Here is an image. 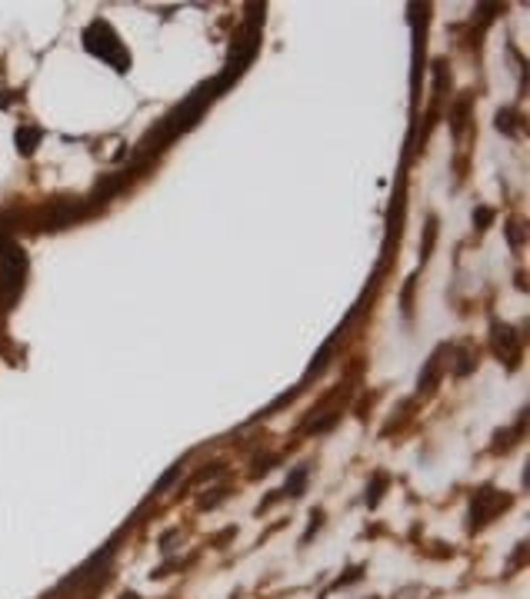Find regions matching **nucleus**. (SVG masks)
<instances>
[{
	"label": "nucleus",
	"instance_id": "12",
	"mask_svg": "<svg viewBox=\"0 0 530 599\" xmlns=\"http://www.w3.org/2000/svg\"><path fill=\"white\" fill-rule=\"evenodd\" d=\"M121 599H137V596H134V593H123V596H121Z\"/></svg>",
	"mask_w": 530,
	"mask_h": 599
},
{
	"label": "nucleus",
	"instance_id": "5",
	"mask_svg": "<svg viewBox=\"0 0 530 599\" xmlns=\"http://www.w3.org/2000/svg\"><path fill=\"white\" fill-rule=\"evenodd\" d=\"M40 130H37V127H20V130H17V150H20V153H24V157H27V153H33V150H37V143H40Z\"/></svg>",
	"mask_w": 530,
	"mask_h": 599
},
{
	"label": "nucleus",
	"instance_id": "4",
	"mask_svg": "<svg viewBox=\"0 0 530 599\" xmlns=\"http://www.w3.org/2000/svg\"><path fill=\"white\" fill-rule=\"evenodd\" d=\"M490 346H494V353H497L503 363H514L517 359V350H520V340H517V333L510 327H503V323H494V333H490Z\"/></svg>",
	"mask_w": 530,
	"mask_h": 599
},
{
	"label": "nucleus",
	"instance_id": "9",
	"mask_svg": "<svg viewBox=\"0 0 530 599\" xmlns=\"http://www.w3.org/2000/svg\"><path fill=\"white\" fill-rule=\"evenodd\" d=\"M384 483H387V476H377V483H370V493H367V503H370V506H377L380 503V490H384Z\"/></svg>",
	"mask_w": 530,
	"mask_h": 599
},
{
	"label": "nucleus",
	"instance_id": "7",
	"mask_svg": "<svg viewBox=\"0 0 530 599\" xmlns=\"http://www.w3.org/2000/svg\"><path fill=\"white\" fill-rule=\"evenodd\" d=\"M437 370H440V359L434 357L430 359V370H424V376H421V393L434 389V383H437Z\"/></svg>",
	"mask_w": 530,
	"mask_h": 599
},
{
	"label": "nucleus",
	"instance_id": "2",
	"mask_svg": "<svg viewBox=\"0 0 530 599\" xmlns=\"http://www.w3.org/2000/svg\"><path fill=\"white\" fill-rule=\"evenodd\" d=\"M27 280V254L17 247L14 240L0 237V303L10 306Z\"/></svg>",
	"mask_w": 530,
	"mask_h": 599
},
{
	"label": "nucleus",
	"instance_id": "6",
	"mask_svg": "<svg viewBox=\"0 0 530 599\" xmlns=\"http://www.w3.org/2000/svg\"><path fill=\"white\" fill-rule=\"evenodd\" d=\"M307 476H310V466H297V473H290L287 490H284V493L301 496V493H303V486H307Z\"/></svg>",
	"mask_w": 530,
	"mask_h": 599
},
{
	"label": "nucleus",
	"instance_id": "8",
	"mask_svg": "<svg viewBox=\"0 0 530 599\" xmlns=\"http://www.w3.org/2000/svg\"><path fill=\"white\" fill-rule=\"evenodd\" d=\"M181 476V463L177 466H170V469H167V476H160L157 479V486H153V493H164V490H170V483H174V479Z\"/></svg>",
	"mask_w": 530,
	"mask_h": 599
},
{
	"label": "nucleus",
	"instance_id": "3",
	"mask_svg": "<svg viewBox=\"0 0 530 599\" xmlns=\"http://www.w3.org/2000/svg\"><path fill=\"white\" fill-rule=\"evenodd\" d=\"M503 506H510V496L497 493V490H480L477 499H474V526L487 523L490 516H497Z\"/></svg>",
	"mask_w": 530,
	"mask_h": 599
},
{
	"label": "nucleus",
	"instance_id": "11",
	"mask_svg": "<svg viewBox=\"0 0 530 599\" xmlns=\"http://www.w3.org/2000/svg\"><path fill=\"white\" fill-rule=\"evenodd\" d=\"M490 217H494L490 210H477V213H474V220H477V226H480V230H484V224H490Z\"/></svg>",
	"mask_w": 530,
	"mask_h": 599
},
{
	"label": "nucleus",
	"instance_id": "1",
	"mask_svg": "<svg viewBox=\"0 0 530 599\" xmlns=\"http://www.w3.org/2000/svg\"><path fill=\"white\" fill-rule=\"evenodd\" d=\"M84 47L91 50L93 57L107 60V67H114L117 74H123V70L130 67V54H127V47L121 44L117 30L110 27L107 20H93L91 27L84 30Z\"/></svg>",
	"mask_w": 530,
	"mask_h": 599
},
{
	"label": "nucleus",
	"instance_id": "10",
	"mask_svg": "<svg viewBox=\"0 0 530 599\" xmlns=\"http://www.w3.org/2000/svg\"><path fill=\"white\" fill-rule=\"evenodd\" d=\"M217 473H224V466H220V463H213V466H211V469H204V473H197V476H194V479H197V483H204V479H211V476H217Z\"/></svg>",
	"mask_w": 530,
	"mask_h": 599
}]
</instances>
